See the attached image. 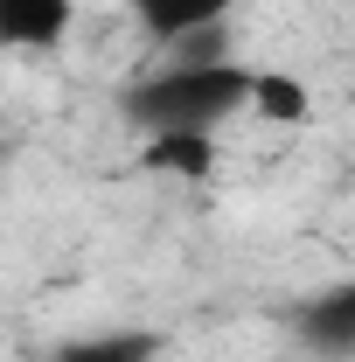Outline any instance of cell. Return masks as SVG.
Masks as SVG:
<instances>
[{
  "label": "cell",
  "mask_w": 355,
  "mask_h": 362,
  "mask_svg": "<svg viewBox=\"0 0 355 362\" xmlns=\"http://www.w3.org/2000/svg\"><path fill=\"white\" fill-rule=\"evenodd\" d=\"M251 77L258 70H237V63H168L126 90V119L146 133H181V126L216 133L237 105H251Z\"/></svg>",
  "instance_id": "1"
},
{
  "label": "cell",
  "mask_w": 355,
  "mask_h": 362,
  "mask_svg": "<svg viewBox=\"0 0 355 362\" xmlns=\"http://www.w3.org/2000/svg\"><path fill=\"white\" fill-rule=\"evenodd\" d=\"M139 168H146V175H168V181H209L216 175V133H195V126H181V133H146Z\"/></svg>",
  "instance_id": "2"
},
{
  "label": "cell",
  "mask_w": 355,
  "mask_h": 362,
  "mask_svg": "<svg viewBox=\"0 0 355 362\" xmlns=\"http://www.w3.org/2000/svg\"><path fill=\"white\" fill-rule=\"evenodd\" d=\"M300 334H307V349H320V356H355V279L313 293L307 307H300Z\"/></svg>",
  "instance_id": "3"
},
{
  "label": "cell",
  "mask_w": 355,
  "mask_h": 362,
  "mask_svg": "<svg viewBox=\"0 0 355 362\" xmlns=\"http://www.w3.org/2000/svg\"><path fill=\"white\" fill-rule=\"evenodd\" d=\"M70 0H0V35L14 49H56L70 35Z\"/></svg>",
  "instance_id": "4"
},
{
  "label": "cell",
  "mask_w": 355,
  "mask_h": 362,
  "mask_svg": "<svg viewBox=\"0 0 355 362\" xmlns=\"http://www.w3.org/2000/svg\"><path fill=\"white\" fill-rule=\"evenodd\" d=\"M126 7L146 21V35L181 42V35H195V28H223V14H230L237 0H126Z\"/></svg>",
  "instance_id": "5"
},
{
  "label": "cell",
  "mask_w": 355,
  "mask_h": 362,
  "mask_svg": "<svg viewBox=\"0 0 355 362\" xmlns=\"http://www.w3.org/2000/svg\"><path fill=\"white\" fill-rule=\"evenodd\" d=\"M251 105L265 112L272 126H300V119L313 112L307 84H300V77H286V70H258V77H251Z\"/></svg>",
  "instance_id": "6"
},
{
  "label": "cell",
  "mask_w": 355,
  "mask_h": 362,
  "mask_svg": "<svg viewBox=\"0 0 355 362\" xmlns=\"http://www.w3.org/2000/svg\"><path fill=\"white\" fill-rule=\"evenodd\" d=\"M56 362H153V334H91V341H70L56 349Z\"/></svg>",
  "instance_id": "7"
}]
</instances>
